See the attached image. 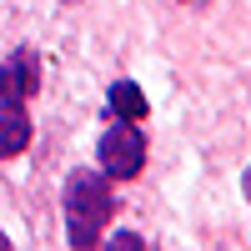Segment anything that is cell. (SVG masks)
I'll use <instances>...</instances> for the list:
<instances>
[{
    "instance_id": "cell-1",
    "label": "cell",
    "mask_w": 251,
    "mask_h": 251,
    "mask_svg": "<svg viewBox=\"0 0 251 251\" xmlns=\"http://www.w3.org/2000/svg\"><path fill=\"white\" fill-rule=\"evenodd\" d=\"M116 216V191H111V176H96V171H71L66 181V236L75 251H96L106 221Z\"/></svg>"
},
{
    "instance_id": "cell-2",
    "label": "cell",
    "mask_w": 251,
    "mask_h": 251,
    "mask_svg": "<svg viewBox=\"0 0 251 251\" xmlns=\"http://www.w3.org/2000/svg\"><path fill=\"white\" fill-rule=\"evenodd\" d=\"M96 156H100V171H106L111 181H131L146 166V136L136 131V121H116L111 131L100 136Z\"/></svg>"
},
{
    "instance_id": "cell-3",
    "label": "cell",
    "mask_w": 251,
    "mask_h": 251,
    "mask_svg": "<svg viewBox=\"0 0 251 251\" xmlns=\"http://www.w3.org/2000/svg\"><path fill=\"white\" fill-rule=\"evenodd\" d=\"M30 146V116H25V100H10L0 106V161L5 156H20Z\"/></svg>"
},
{
    "instance_id": "cell-4",
    "label": "cell",
    "mask_w": 251,
    "mask_h": 251,
    "mask_svg": "<svg viewBox=\"0 0 251 251\" xmlns=\"http://www.w3.org/2000/svg\"><path fill=\"white\" fill-rule=\"evenodd\" d=\"M10 96H15V100H30V96H40V55H35V50H15Z\"/></svg>"
},
{
    "instance_id": "cell-5",
    "label": "cell",
    "mask_w": 251,
    "mask_h": 251,
    "mask_svg": "<svg viewBox=\"0 0 251 251\" xmlns=\"http://www.w3.org/2000/svg\"><path fill=\"white\" fill-rule=\"evenodd\" d=\"M111 111L121 121H141L146 116V96H141L136 80H116V86H111Z\"/></svg>"
},
{
    "instance_id": "cell-6",
    "label": "cell",
    "mask_w": 251,
    "mask_h": 251,
    "mask_svg": "<svg viewBox=\"0 0 251 251\" xmlns=\"http://www.w3.org/2000/svg\"><path fill=\"white\" fill-rule=\"evenodd\" d=\"M111 251H146V241H141L136 231H116V236H111Z\"/></svg>"
},
{
    "instance_id": "cell-7",
    "label": "cell",
    "mask_w": 251,
    "mask_h": 251,
    "mask_svg": "<svg viewBox=\"0 0 251 251\" xmlns=\"http://www.w3.org/2000/svg\"><path fill=\"white\" fill-rule=\"evenodd\" d=\"M0 96H10V71H5V66H0ZM10 100H15V96H10Z\"/></svg>"
},
{
    "instance_id": "cell-8",
    "label": "cell",
    "mask_w": 251,
    "mask_h": 251,
    "mask_svg": "<svg viewBox=\"0 0 251 251\" xmlns=\"http://www.w3.org/2000/svg\"><path fill=\"white\" fill-rule=\"evenodd\" d=\"M241 186H246V201H251V166H246V181H241Z\"/></svg>"
},
{
    "instance_id": "cell-9",
    "label": "cell",
    "mask_w": 251,
    "mask_h": 251,
    "mask_svg": "<svg viewBox=\"0 0 251 251\" xmlns=\"http://www.w3.org/2000/svg\"><path fill=\"white\" fill-rule=\"evenodd\" d=\"M0 251H10V236H5V231H0Z\"/></svg>"
},
{
    "instance_id": "cell-10",
    "label": "cell",
    "mask_w": 251,
    "mask_h": 251,
    "mask_svg": "<svg viewBox=\"0 0 251 251\" xmlns=\"http://www.w3.org/2000/svg\"><path fill=\"white\" fill-rule=\"evenodd\" d=\"M181 5H206V0H181Z\"/></svg>"
}]
</instances>
